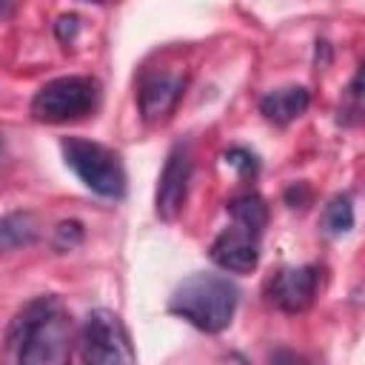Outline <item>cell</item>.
I'll return each mask as SVG.
<instances>
[{"mask_svg":"<svg viewBox=\"0 0 365 365\" xmlns=\"http://www.w3.org/2000/svg\"><path fill=\"white\" fill-rule=\"evenodd\" d=\"M308 103H311V91L305 86H282L259 97V114L274 125H288L305 114Z\"/></svg>","mask_w":365,"mask_h":365,"instance_id":"10","label":"cell"},{"mask_svg":"<svg viewBox=\"0 0 365 365\" xmlns=\"http://www.w3.org/2000/svg\"><path fill=\"white\" fill-rule=\"evenodd\" d=\"M83 365H137V354L123 319L108 308H94L80 331Z\"/></svg>","mask_w":365,"mask_h":365,"instance_id":"5","label":"cell"},{"mask_svg":"<svg viewBox=\"0 0 365 365\" xmlns=\"http://www.w3.org/2000/svg\"><path fill=\"white\" fill-rule=\"evenodd\" d=\"M83 237H86V231H83V225H80L77 220H63V222L54 228V248L71 251V248H77V245L83 242Z\"/></svg>","mask_w":365,"mask_h":365,"instance_id":"16","label":"cell"},{"mask_svg":"<svg viewBox=\"0 0 365 365\" xmlns=\"http://www.w3.org/2000/svg\"><path fill=\"white\" fill-rule=\"evenodd\" d=\"M100 100V86L91 77L68 74L40 86L31 97V117L37 123H68L91 114Z\"/></svg>","mask_w":365,"mask_h":365,"instance_id":"4","label":"cell"},{"mask_svg":"<svg viewBox=\"0 0 365 365\" xmlns=\"http://www.w3.org/2000/svg\"><path fill=\"white\" fill-rule=\"evenodd\" d=\"M319 288V268L317 265H294V268H279L268 279V302L285 314H302L311 308L314 297Z\"/></svg>","mask_w":365,"mask_h":365,"instance_id":"7","label":"cell"},{"mask_svg":"<svg viewBox=\"0 0 365 365\" xmlns=\"http://www.w3.org/2000/svg\"><path fill=\"white\" fill-rule=\"evenodd\" d=\"M319 228L328 237H342L354 228V202L348 194H336L325 202L322 217H319Z\"/></svg>","mask_w":365,"mask_h":365,"instance_id":"14","label":"cell"},{"mask_svg":"<svg viewBox=\"0 0 365 365\" xmlns=\"http://www.w3.org/2000/svg\"><path fill=\"white\" fill-rule=\"evenodd\" d=\"M308 188H305V182H294V185H288L285 188V202L291 205V208H302L305 202H308Z\"/></svg>","mask_w":365,"mask_h":365,"instance_id":"19","label":"cell"},{"mask_svg":"<svg viewBox=\"0 0 365 365\" xmlns=\"http://www.w3.org/2000/svg\"><path fill=\"white\" fill-rule=\"evenodd\" d=\"M336 123L345 128H359L365 125V60L359 63L356 74L345 86L339 106H336Z\"/></svg>","mask_w":365,"mask_h":365,"instance_id":"12","label":"cell"},{"mask_svg":"<svg viewBox=\"0 0 365 365\" xmlns=\"http://www.w3.org/2000/svg\"><path fill=\"white\" fill-rule=\"evenodd\" d=\"M60 151H63L66 165L74 171V177L88 191H94L106 200L125 197V168L120 163V154H114L103 143L86 140V137H63Z\"/></svg>","mask_w":365,"mask_h":365,"instance_id":"3","label":"cell"},{"mask_svg":"<svg viewBox=\"0 0 365 365\" xmlns=\"http://www.w3.org/2000/svg\"><path fill=\"white\" fill-rule=\"evenodd\" d=\"M222 160H225L231 168H237L242 177H254V174L259 171V160H257V154L248 151V148H242V145L228 148V151L222 154Z\"/></svg>","mask_w":365,"mask_h":365,"instance_id":"15","label":"cell"},{"mask_svg":"<svg viewBox=\"0 0 365 365\" xmlns=\"http://www.w3.org/2000/svg\"><path fill=\"white\" fill-rule=\"evenodd\" d=\"M208 257L217 268H222L228 274H248L259 262V234L231 222L228 228H222L214 237Z\"/></svg>","mask_w":365,"mask_h":365,"instance_id":"8","label":"cell"},{"mask_svg":"<svg viewBox=\"0 0 365 365\" xmlns=\"http://www.w3.org/2000/svg\"><path fill=\"white\" fill-rule=\"evenodd\" d=\"M74 325L54 294L26 302L9 325V348L17 365H68Z\"/></svg>","mask_w":365,"mask_h":365,"instance_id":"1","label":"cell"},{"mask_svg":"<svg viewBox=\"0 0 365 365\" xmlns=\"http://www.w3.org/2000/svg\"><path fill=\"white\" fill-rule=\"evenodd\" d=\"M225 211H228L231 222H237L254 234H262V228L268 225V205L257 191H242V194L231 197L225 202Z\"/></svg>","mask_w":365,"mask_h":365,"instance_id":"11","label":"cell"},{"mask_svg":"<svg viewBox=\"0 0 365 365\" xmlns=\"http://www.w3.org/2000/svg\"><path fill=\"white\" fill-rule=\"evenodd\" d=\"M191 171H194V160H191V148L188 143H177L168 157L165 165L160 171V182H157V197H154V208L157 217L171 222L180 217L185 200H188V182H191Z\"/></svg>","mask_w":365,"mask_h":365,"instance_id":"6","label":"cell"},{"mask_svg":"<svg viewBox=\"0 0 365 365\" xmlns=\"http://www.w3.org/2000/svg\"><path fill=\"white\" fill-rule=\"evenodd\" d=\"M268 365H311L299 351H291V348H274L271 356H268Z\"/></svg>","mask_w":365,"mask_h":365,"instance_id":"18","label":"cell"},{"mask_svg":"<svg viewBox=\"0 0 365 365\" xmlns=\"http://www.w3.org/2000/svg\"><path fill=\"white\" fill-rule=\"evenodd\" d=\"M37 240V222L29 211H9L0 220V242L6 251L20 248V245H31Z\"/></svg>","mask_w":365,"mask_h":365,"instance_id":"13","label":"cell"},{"mask_svg":"<svg viewBox=\"0 0 365 365\" xmlns=\"http://www.w3.org/2000/svg\"><path fill=\"white\" fill-rule=\"evenodd\" d=\"M185 88V77L174 74V71H151L140 80V91H137V103H140V114L145 123H160L165 120Z\"/></svg>","mask_w":365,"mask_h":365,"instance_id":"9","label":"cell"},{"mask_svg":"<svg viewBox=\"0 0 365 365\" xmlns=\"http://www.w3.org/2000/svg\"><path fill=\"white\" fill-rule=\"evenodd\" d=\"M237 302H240V288L228 277L200 271L185 277L174 288L168 299V314L180 317L182 322H188L202 334H220L231 325Z\"/></svg>","mask_w":365,"mask_h":365,"instance_id":"2","label":"cell"},{"mask_svg":"<svg viewBox=\"0 0 365 365\" xmlns=\"http://www.w3.org/2000/svg\"><path fill=\"white\" fill-rule=\"evenodd\" d=\"M77 31H80V17H77L74 11L60 14V17L54 20V34H57V40H60V43H71Z\"/></svg>","mask_w":365,"mask_h":365,"instance_id":"17","label":"cell"}]
</instances>
